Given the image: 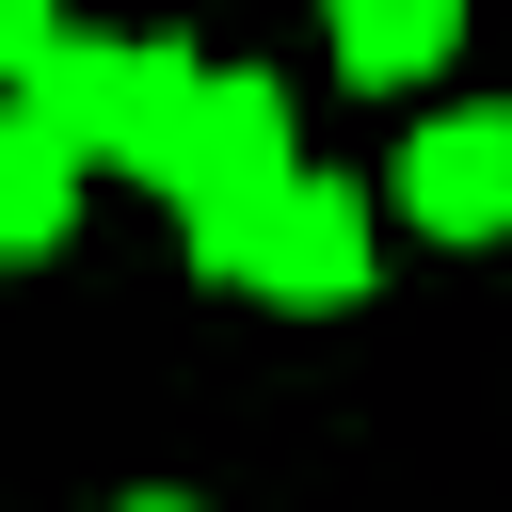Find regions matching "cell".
<instances>
[{"instance_id":"52a82bcc","label":"cell","mask_w":512,"mask_h":512,"mask_svg":"<svg viewBox=\"0 0 512 512\" xmlns=\"http://www.w3.org/2000/svg\"><path fill=\"white\" fill-rule=\"evenodd\" d=\"M48 48H64V16H32V0H0V96H32V80H48Z\"/></svg>"},{"instance_id":"5b68a950","label":"cell","mask_w":512,"mask_h":512,"mask_svg":"<svg viewBox=\"0 0 512 512\" xmlns=\"http://www.w3.org/2000/svg\"><path fill=\"white\" fill-rule=\"evenodd\" d=\"M64 208H80V160L0 96V256H48V240H64Z\"/></svg>"},{"instance_id":"7a4b0ae2","label":"cell","mask_w":512,"mask_h":512,"mask_svg":"<svg viewBox=\"0 0 512 512\" xmlns=\"http://www.w3.org/2000/svg\"><path fill=\"white\" fill-rule=\"evenodd\" d=\"M304 160H288V96L256 80V64H208V96H192V144H176V224H192V256L208 272H240V240L272 224V192H288Z\"/></svg>"},{"instance_id":"3957f363","label":"cell","mask_w":512,"mask_h":512,"mask_svg":"<svg viewBox=\"0 0 512 512\" xmlns=\"http://www.w3.org/2000/svg\"><path fill=\"white\" fill-rule=\"evenodd\" d=\"M224 288H256V304H352V288H368V192H352V176H288Z\"/></svg>"},{"instance_id":"8992f818","label":"cell","mask_w":512,"mask_h":512,"mask_svg":"<svg viewBox=\"0 0 512 512\" xmlns=\"http://www.w3.org/2000/svg\"><path fill=\"white\" fill-rule=\"evenodd\" d=\"M448 48H464V16H448V0H352V16H336V64H352L368 96H384V80H432Z\"/></svg>"},{"instance_id":"ba28073f","label":"cell","mask_w":512,"mask_h":512,"mask_svg":"<svg viewBox=\"0 0 512 512\" xmlns=\"http://www.w3.org/2000/svg\"><path fill=\"white\" fill-rule=\"evenodd\" d=\"M112 512H192V496H112Z\"/></svg>"},{"instance_id":"277c9868","label":"cell","mask_w":512,"mask_h":512,"mask_svg":"<svg viewBox=\"0 0 512 512\" xmlns=\"http://www.w3.org/2000/svg\"><path fill=\"white\" fill-rule=\"evenodd\" d=\"M400 208L432 240H512V112H432L400 144Z\"/></svg>"},{"instance_id":"6da1fadb","label":"cell","mask_w":512,"mask_h":512,"mask_svg":"<svg viewBox=\"0 0 512 512\" xmlns=\"http://www.w3.org/2000/svg\"><path fill=\"white\" fill-rule=\"evenodd\" d=\"M192 96H208V64L192 48H96V32H64L48 48V80L16 96L64 160H128V176H176V144H192Z\"/></svg>"}]
</instances>
